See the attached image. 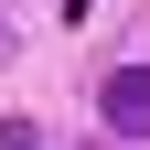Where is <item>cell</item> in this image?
Returning <instances> with one entry per match:
<instances>
[{
	"mask_svg": "<svg viewBox=\"0 0 150 150\" xmlns=\"http://www.w3.org/2000/svg\"><path fill=\"white\" fill-rule=\"evenodd\" d=\"M86 11H97V0H64V22H86Z\"/></svg>",
	"mask_w": 150,
	"mask_h": 150,
	"instance_id": "2",
	"label": "cell"
},
{
	"mask_svg": "<svg viewBox=\"0 0 150 150\" xmlns=\"http://www.w3.org/2000/svg\"><path fill=\"white\" fill-rule=\"evenodd\" d=\"M97 107H107L118 139H150V64H118V75L97 86Z\"/></svg>",
	"mask_w": 150,
	"mask_h": 150,
	"instance_id": "1",
	"label": "cell"
}]
</instances>
